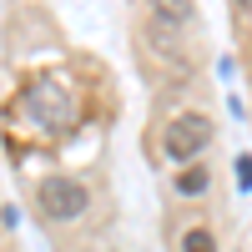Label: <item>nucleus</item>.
<instances>
[{"label": "nucleus", "mask_w": 252, "mask_h": 252, "mask_svg": "<svg viewBox=\"0 0 252 252\" xmlns=\"http://www.w3.org/2000/svg\"><path fill=\"white\" fill-rule=\"evenodd\" d=\"M35 202H40V212L51 222H71V217L86 212V187L71 182V177H46L35 187Z\"/></svg>", "instance_id": "7ed1b4c3"}, {"label": "nucleus", "mask_w": 252, "mask_h": 252, "mask_svg": "<svg viewBox=\"0 0 252 252\" xmlns=\"http://www.w3.org/2000/svg\"><path fill=\"white\" fill-rule=\"evenodd\" d=\"M177 187H182L187 197H192V192H207V166H187V172L177 177Z\"/></svg>", "instance_id": "423d86ee"}, {"label": "nucleus", "mask_w": 252, "mask_h": 252, "mask_svg": "<svg viewBox=\"0 0 252 252\" xmlns=\"http://www.w3.org/2000/svg\"><path fill=\"white\" fill-rule=\"evenodd\" d=\"M20 111L35 126H46V131H66L71 126V96L61 91L51 76H35V81H26V91H20Z\"/></svg>", "instance_id": "f257e3e1"}, {"label": "nucleus", "mask_w": 252, "mask_h": 252, "mask_svg": "<svg viewBox=\"0 0 252 252\" xmlns=\"http://www.w3.org/2000/svg\"><path fill=\"white\" fill-rule=\"evenodd\" d=\"M237 187H242V192L252 187V157H237Z\"/></svg>", "instance_id": "0eeeda50"}, {"label": "nucleus", "mask_w": 252, "mask_h": 252, "mask_svg": "<svg viewBox=\"0 0 252 252\" xmlns=\"http://www.w3.org/2000/svg\"><path fill=\"white\" fill-rule=\"evenodd\" d=\"M242 5H252V0H242Z\"/></svg>", "instance_id": "6e6552de"}, {"label": "nucleus", "mask_w": 252, "mask_h": 252, "mask_svg": "<svg viewBox=\"0 0 252 252\" xmlns=\"http://www.w3.org/2000/svg\"><path fill=\"white\" fill-rule=\"evenodd\" d=\"M182 252H217V242H212V232H207V227H192V232L182 237Z\"/></svg>", "instance_id": "39448f33"}, {"label": "nucleus", "mask_w": 252, "mask_h": 252, "mask_svg": "<svg viewBox=\"0 0 252 252\" xmlns=\"http://www.w3.org/2000/svg\"><path fill=\"white\" fill-rule=\"evenodd\" d=\"M146 5H152V15L161 20V26H187V20H192V0H146Z\"/></svg>", "instance_id": "20e7f679"}, {"label": "nucleus", "mask_w": 252, "mask_h": 252, "mask_svg": "<svg viewBox=\"0 0 252 252\" xmlns=\"http://www.w3.org/2000/svg\"><path fill=\"white\" fill-rule=\"evenodd\" d=\"M207 136H212V121H207L202 111H182V116L166 121L161 146H166V157H172V161H192L202 146H207Z\"/></svg>", "instance_id": "f03ea898"}]
</instances>
